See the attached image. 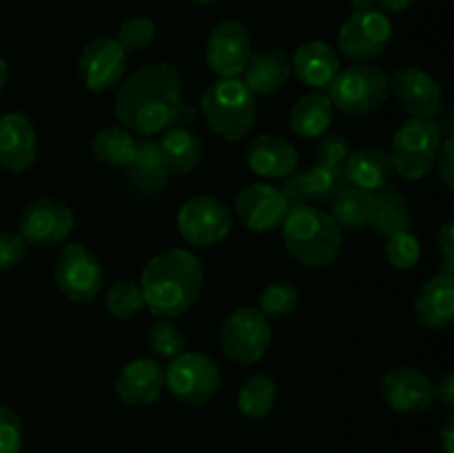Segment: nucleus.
<instances>
[{"instance_id": "obj_1", "label": "nucleus", "mask_w": 454, "mask_h": 453, "mask_svg": "<svg viewBox=\"0 0 454 453\" xmlns=\"http://www.w3.org/2000/svg\"><path fill=\"white\" fill-rule=\"evenodd\" d=\"M182 102V74L171 62H151L129 76L115 96V115L142 138L167 131Z\"/></svg>"}, {"instance_id": "obj_2", "label": "nucleus", "mask_w": 454, "mask_h": 453, "mask_svg": "<svg viewBox=\"0 0 454 453\" xmlns=\"http://www.w3.org/2000/svg\"><path fill=\"white\" fill-rule=\"evenodd\" d=\"M137 284L146 309L173 320L198 302L204 287L202 262L186 249H167L146 262Z\"/></svg>"}, {"instance_id": "obj_3", "label": "nucleus", "mask_w": 454, "mask_h": 453, "mask_svg": "<svg viewBox=\"0 0 454 453\" xmlns=\"http://www.w3.org/2000/svg\"><path fill=\"white\" fill-rule=\"evenodd\" d=\"M282 238L288 253L300 265L322 269L333 265L341 251V231L331 213L310 204L288 211L282 225Z\"/></svg>"}, {"instance_id": "obj_4", "label": "nucleus", "mask_w": 454, "mask_h": 453, "mask_svg": "<svg viewBox=\"0 0 454 453\" xmlns=\"http://www.w3.org/2000/svg\"><path fill=\"white\" fill-rule=\"evenodd\" d=\"M200 111L213 133L229 142H238L247 138L255 124V93L244 80L220 78L204 91Z\"/></svg>"}, {"instance_id": "obj_5", "label": "nucleus", "mask_w": 454, "mask_h": 453, "mask_svg": "<svg viewBox=\"0 0 454 453\" xmlns=\"http://www.w3.org/2000/svg\"><path fill=\"white\" fill-rule=\"evenodd\" d=\"M328 98L346 115L375 114L388 100V74L371 62H355L328 84Z\"/></svg>"}, {"instance_id": "obj_6", "label": "nucleus", "mask_w": 454, "mask_h": 453, "mask_svg": "<svg viewBox=\"0 0 454 453\" xmlns=\"http://www.w3.org/2000/svg\"><path fill=\"white\" fill-rule=\"evenodd\" d=\"M442 127L437 120L411 118L395 131L390 142V163L393 171L406 180H421L434 169L439 147H442Z\"/></svg>"}, {"instance_id": "obj_7", "label": "nucleus", "mask_w": 454, "mask_h": 453, "mask_svg": "<svg viewBox=\"0 0 454 453\" xmlns=\"http://www.w3.org/2000/svg\"><path fill=\"white\" fill-rule=\"evenodd\" d=\"M273 331L270 322L255 306L231 311L220 327L222 354L235 364H255L269 351Z\"/></svg>"}, {"instance_id": "obj_8", "label": "nucleus", "mask_w": 454, "mask_h": 453, "mask_svg": "<svg viewBox=\"0 0 454 453\" xmlns=\"http://www.w3.org/2000/svg\"><path fill=\"white\" fill-rule=\"evenodd\" d=\"M164 386L176 400L198 407L220 391V367L208 355L184 351L164 369Z\"/></svg>"}, {"instance_id": "obj_9", "label": "nucleus", "mask_w": 454, "mask_h": 453, "mask_svg": "<svg viewBox=\"0 0 454 453\" xmlns=\"http://www.w3.org/2000/svg\"><path fill=\"white\" fill-rule=\"evenodd\" d=\"M53 280L65 298L78 305H91L102 289V266L84 244L71 242L60 249L53 265Z\"/></svg>"}, {"instance_id": "obj_10", "label": "nucleus", "mask_w": 454, "mask_h": 453, "mask_svg": "<svg viewBox=\"0 0 454 453\" xmlns=\"http://www.w3.org/2000/svg\"><path fill=\"white\" fill-rule=\"evenodd\" d=\"M393 38V25L380 9L353 12L340 27L337 47L353 62H368L384 56Z\"/></svg>"}, {"instance_id": "obj_11", "label": "nucleus", "mask_w": 454, "mask_h": 453, "mask_svg": "<svg viewBox=\"0 0 454 453\" xmlns=\"http://www.w3.org/2000/svg\"><path fill=\"white\" fill-rule=\"evenodd\" d=\"M233 216L222 200L213 195H193L177 211V229L189 244L213 247L229 235Z\"/></svg>"}, {"instance_id": "obj_12", "label": "nucleus", "mask_w": 454, "mask_h": 453, "mask_svg": "<svg viewBox=\"0 0 454 453\" xmlns=\"http://www.w3.org/2000/svg\"><path fill=\"white\" fill-rule=\"evenodd\" d=\"M74 211L53 198H38L27 204L18 220V234L34 247H58L74 231Z\"/></svg>"}, {"instance_id": "obj_13", "label": "nucleus", "mask_w": 454, "mask_h": 453, "mask_svg": "<svg viewBox=\"0 0 454 453\" xmlns=\"http://www.w3.org/2000/svg\"><path fill=\"white\" fill-rule=\"evenodd\" d=\"M388 93H393L406 114L412 118L434 120L443 109L442 84L419 67H402L388 78Z\"/></svg>"}, {"instance_id": "obj_14", "label": "nucleus", "mask_w": 454, "mask_h": 453, "mask_svg": "<svg viewBox=\"0 0 454 453\" xmlns=\"http://www.w3.org/2000/svg\"><path fill=\"white\" fill-rule=\"evenodd\" d=\"M251 34L239 20H222L208 34L207 56L208 67L220 78H238L242 76L248 58H251Z\"/></svg>"}, {"instance_id": "obj_15", "label": "nucleus", "mask_w": 454, "mask_h": 453, "mask_svg": "<svg viewBox=\"0 0 454 453\" xmlns=\"http://www.w3.org/2000/svg\"><path fill=\"white\" fill-rule=\"evenodd\" d=\"M127 71V53L115 38H96L82 49L78 58V76L84 89L105 93L122 83Z\"/></svg>"}, {"instance_id": "obj_16", "label": "nucleus", "mask_w": 454, "mask_h": 453, "mask_svg": "<svg viewBox=\"0 0 454 453\" xmlns=\"http://www.w3.org/2000/svg\"><path fill=\"white\" fill-rule=\"evenodd\" d=\"M288 204L282 191L266 182H255L239 191L235 200V213L247 229L255 234H269L284 225L288 216Z\"/></svg>"}, {"instance_id": "obj_17", "label": "nucleus", "mask_w": 454, "mask_h": 453, "mask_svg": "<svg viewBox=\"0 0 454 453\" xmlns=\"http://www.w3.org/2000/svg\"><path fill=\"white\" fill-rule=\"evenodd\" d=\"M381 395L397 413L428 411L433 398V380L415 367H393L381 378Z\"/></svg>"}, {"instance_id": "obj_18", "label": "nucleus", "mask_w": 454, "mask_h": 453, "mask_svg": "<svg viewBox=\"0 0 454 453\" xmlns=\"http://www.w3.org/2000/svg\"><path fill=\"white\" fill-rule=\"evenodd\" d=\"M247 163L255 176L266 178V180H282L295 173L300 154L288 138L262 133L248 145Z\"/></svg>"}, {"instance_id": "obj_19", "label": "nucleus", "mask_w": 454, "mask_h": 453, "mask_svg": "<svg viewBox=\"0 0 454 453\" xmlns=\"http://www.w3.org/2000/svg\"><path fill=\"white\" fill-rule=\"evenodd\" d=\"M38 154L35 129L22 114H4L0 118V169L20 173L34 164Z\"/></svg>"}, {"instance_id": "obj_20", "label": "nucleus", "mask_w": 454, "mask_h": 453, "mask_svg": "<svg viewBox=\"0 0 454 453\" xmlns=\"http://www.w3.org/2000/svg\"><path fill=\"white\" fill-rule=\"evenodd\" d=\"M164 389V367L153 358H136L122 367L115 380V393L129 407L155 402Z\"/></svg>"}, {"instance_id": "obj_21", "label": "nucleus", "mask_w": 454, "mask_h": 453, "mask_svg": "<svg viewBox=\"0 0 454 453\" xmlns=\"http://www.w3.org/2000/svg\"><path fill=\"white\" fill-rule=\"evenodd\" d=\"M340 69V56L324 40H309L300 44L291 58V71H295L297 80L310 89H328Z\"/></svg>"}, {"instance_id": "obj_22", "label": "nucleus", "mask_w": 454, "mask_h": 453, "mask_svg": "<svg viewBox=\"0 0 454 453\" xmlns=\"http://www.w3.org/2000/svg\"><path fill=\"white\" fill-rule=\"evenodd\" d=\"M393 173L390 155L384 149H377V147H364V149L350 151L344 163L346 185L371 191V194H377L384 187H388Z\"/></svg>"}, {"instance_id": "obj_23", "label": "nucleus", "mask_w": 454, "mask_h": 453, "mask_svg": "<svg viewBox=\"0 0 454 453\" xmlns=\"http://www.w3.org/2000/svg\"><path fill=\"white\" fill-rule=\"evenodd\" d=\"M171 176L167 160H164L162 149L158 140L142 138L136 145V154L127 167V180L133 189L140 194H158L164 189Z\"/></svg>"}, {"instance_id": "obj_24", "label": "nucleus", "mask_w": 454, "mask_h": 453, "mask_svg": "<svg viewBox=\"0 0 454 453\" xmlns=\"http://www.w3.org/2000/svg\"><path fill=\"white\" fill-rule=\"evenodd\" d=\"M244 83L253 93L269 96L279 91L291 78V58L282 49H264V52L251 53L247 67H244Z\"/></svg>"}, {"instance_id": "obj_25", "label": "nucleus", "mask_w": 454, "mask_h": 453, "mask_svg": "<svg viewBox=\"0 0 454 453\" xmlns=\"http://www.w3.org/2000/svg\"><path fill=\"white\" fill-rule=\"evenodd\" d=\"M415 315L424 327L446 329L454 320V278H430L415 296Z\"/></svg>"}, {"instance_id": "obj_26", "label": "nucleus", "mask_w": 454, "mask_h": 453, "mask_svg": "<svg viewBox=\"0 0 454 453\" xmlns=\"http://www.w3.org/2000/svg\"><path fill=\"white\" fill-rule=\"evenodd\" d=\"M375 213V194L346 185L331 200V218L340 231H362L371 226Z\"/></svg>"}, {"instance_id": "obj_27", "label": "nucleus", "mask_w": 454, "mask_h": 453, "mask_svg": "<svg viewBox=\"0 0 454 453\" xmlns=\"http://www.w3.org/2000/svg\"><path fill=\"white\" fill-rule=\"evenodd\" d=\"M333 114H335V107H333L328 93H309L291 109L293 133L304 140L322 138L331 129Z\"/></svg>"}, {"instance_id": "obj_28", "label": "nucleus", "mask_w": 454, "mask_h": 453, "mask_svg": "<svg viewBox=\"0 0 454 453\" xmlns=\"http://www.w3.org/2000/svg\"><path fill=\"white\" fill-rule=\"evenodd\" d=\"M412 220L411 203L402 191L395 187H384L375 194V213H372L371 226L375 229L377 235L399 234V231H408Z\"/></svg>"}, {"instance_id": "obj_29", "label": "nucleus", "mask_w": 454, "mask_h": 453, "mask_svg": "<svg viewBox=\"0 0 454 453\" xmlns=\"http://www.w3.org/2000/svg\"><path fill=\"white\" fill-rule=\"evenodd\" d=\"M158 142L173 173H191L202 163V140L191 129H167Z\"/></svg>"}, {"instance_id": "obj_30", "label": "nucleus", "mask_w": 454, "mask_h": 453, "mask_svg": "<svg viewBox=\"0 0 454 453\" xmlns=\"http://www.w3.org/2000/svg\"><path fill=\"white\" fill-rule=\"evenodd\" d=\"M137 140L133 133L124 127H106L93 136L91 151L98 163L106 167L127 169L136 154Z\"/></svg>"}, {"instance_id": "obj_31", "label": "nucleus", "mask_w": 454, "mask_h": 453, "mask_svg": "<svg viewBox=\"0 0 454 453\" xmlns=\"http://www.w3.org/2000/svg\"><path fill=\"white\" fill-rule=\"evenodd\" d=\"M278 400V385L266 373H255L242 385L238 393V411L251 420L269 416Z\"/></svg>"}, {"instance_id": "obj_32", "label": "nucleus", "mask_w": 454, "mask_h": 453, "mask_svg": "<svg viewBox=\"0 0 454 453\" xmlns=\"http://www.w3.org/2000/svg\"><path fill=\"white\" fill-rule=\"evenodd\" d=\"M301 180H304L309 200H317V203H328V200L335 198L337 191L346 187L344 167H333V164L322 163L301 171Z\"/></svg>"}, {"instance_id": "obj_33", "label": "nucleus", "mask_w": 454, "mask_h": 453, "mask_svg": "<svg viewBox=\"0 0 454 453\" xmlns=\"http://www.w3.org/2000/svg\"><path fill=\"white\" fill-rule=\"evenodd\" d=\"M105 305L106 311L118 320H131L146 309L140 284L133 282V280H120V282L111 284Z\"/></svg>"}, {"instance_id": "obj_34", "label": "nucleus", "mask_w": 454, "mask_h": 453, "mask_svg": "<svg viewBox=\"0 0 454 453\" xmlns=\"http://www.w3.org/2000/svg\"><path fill=\"white\" fill-rule=\"evenodd\" d=\"M260 311L269 320H282L288 318L293 311L297 309V300H300V293L293 287L291 282H284V280H275L270 282L264 291L260 293Z\"/></svg>"}, {"instance_id": "obj_35", "label": "nucleus", "mask_w": 454, "mask_h": 453, "mask_svg": "<svg viewBox=\"0 0 454 453\" xmlns=\"http://www.w3.org/2000/svg\"><path fill=\"white\" fill-rule=\"evenodd\" d=\"M149 346L158 358L173 360L186 349V338L182 329L173 320L160 318L158 322L151 324L149 329Z\"/></svg>"}, {"instance_id": "obj_36", "label": "nucleus", "mask_w": 454, "mask_h": 453, "mask_svg": "<svg viewBox=\"0 0 454 453\" xmlns=\"http://www.w3.org/2000/svg\"><path fill=\"white\" fill-rule=\"evenodd\" d=\"M155 34V22L146 16H136V18H129L120 25L118 34H115V43L124 49V53H137V52H145L153 44Z\"/></svg>"}, {"instance_id": "obj_37", "label": "nucleus", "mask_w": 454, "mask_h": 453, "mask_svg": "<svg viewBox=\"0 0 454 453\" xmlns=\"http://www.w3.org/2000/svg\"><path fill=\"white\" fill-rule=\"evenodd\" d=\"M386 258H388L390 266L399 271H408L417 266L421 258V244L415 234L411 231H399L386 238Z\"/></svg>"}, {"instance_id": "obj_38", "label": "nucleus", "mask_w": 454, "mask_h": 453, "mask_svg": "<svg viewBox=\"0 0 454 453\" xmlns=\"http://www.w3.org/2000/svg\"><path fill=\"white\" fill-rule=\"evenodd\" d=\"M22 420L13 409L0 404V453H20Z\"/></svg>"}, {"instance_id": "obj_39", "label": "nucleus", "mask_w": 454, "mask_h": 453, "mask_svg": "<svg viewBox=\"0 0 454 453\" xmlns=\"http://www.w3.org/2000/svg\"><path fill=\"white\" fill-rule=\"evenodd\" d=\"M350 155V147L341 133H324L317 145V163L344 167L346 158Z\"/></svg>"}, {"instance_id": "obj_40", "label": "nucleus", "mask_w": 454, "mask_h": 453, "mask_svg": "<svg viewBox=\"0 0 454 453\" xmlns=\"http://www.w3.org/2000/svg\"><path fill=\"white\" fill-rule=\"evenodd\" d=\"M29 244L18 231H0V271L13 269L27 258Z\"/></svg>"}, {"instance_id": "obj_41", "label": "nucleus", "mask_w": 454, "mask_h": 453, "mask_svg": "<svg viewBox=\"0 0 454 453\" xmlns=\"http://www.w3.org/2000/svg\"><path fill=\"white\" fill-rule=\"evenodd\" d=\"M282 195L286 200L288 209H297V207H304L309 204V194H306V187L304 180H301V173H291L288 178H284V185H282Z\"/></svg>"}, {"instance_id": "obj_42", "label": "nucleus", "mask_w": 454, "mask_h": 453, "mask_svg": "<svg viewBox=\"0 0 454 453\" xmlns=\"http://www.w3.org/2000/svg\"><path fill=\"white\" fill-rule=\"evenodd\" d=\"M437 244L443 253V266L439 275H448L454 278V235H452V222H446L442 231L437 234Z\"/></svg>"}, {"instance_id": "obj_43", "label": "nucleus", "mask_w": 454, "mask_h": 453, "mask_svg": "<svg viewBox=\"0 0 454 453\" xmlns=\"http://www.w3.org/2000/svg\"><path fill=\"white\" fill-rule=\"evenodd\" d=\"M452 136H448L446 140L442 142V147H439V154H437V160H434V167H437V173L439 178L443 180V185L448 187V189H452L454 187V164H452Z\"/></svg>"}, {"instance_id": "obj_44", "label": "nucleus", "mask_w": 454, "mask_h": 453, "mask_svg": "<svg viewBox=\"0 0 454 453\" xmlns=\"http://www.w3.org/2000/svg\"><path fill=\"white\" fill-rule=\"evenodd\" d=\"M433 398L437 400L442 407H454V376L450 371L443 373L437 382H433Z\"/></svg>"}, {"instance_id": "obj_45", "label": "nucleus", "mask_w": 454, "mask_h": 453, "mask_svg": "<svg viewBox=\"0 0 454 453\" xmlns=\"http://www.w3.org/2000/svg\"><path fill=\"white\" fill-rule=\"evenodd\" d=\"M195 120H198V109L193 105H189V102H180L176 114H173L168 129H191Z\"/></svg>"}, {"instance_id": "obj_46", "label": "nucleus", "mask_w": 454, "mask_h": 453, "mask_svg": "<svg viewBox=\"0 0 454 453\" xmlns=\"http://www.w3.org/2000/svg\"><path fill=\"white\" fill-rule=\"evenodd\" d=\"M415 0H375V7L381 13H402L406 12Z\"/></svg>"}, {"instance_id": "obj_47", "label": "nucleus", "mask_w": 454, "mask_h": 453, "mask_svg": "<svg viewBox=\"0 0 454 453\" xmlns=\"http://www.w3.org/2000/svg\"><path fill=\"white\" fill-rule=\"evenodd\" d=\"M443 453H454V417H448L442 429Z\"/></svg>"}, {"instance_id": "obj_48", "label": "nucleus", "mask_w": 454, "mask_h": 453, "mask_svg": "<svg viewBox=\"0 0 454 453\" xmlns=\"http://www.w3.org/2000/svg\"><path fill=\"white\" fill-rule=\"evenodd\" d=\"M353 4V12H368V9H375V0H350Z\"/></svg>"}, {"instance_id": "obj_49", "label": "nucleus", "mask_w": 454, "mask_h": 453, "mask_svg": "<svg viewBox=\"0 0 454 453\" xmlns=\"http://www.w3.org/2000/svg\"><path fill=\"white\" fill-rule=\"evenodd\" d=\"M7 78H9V65H7V60L0 56V91H3L4 84H7Z\"/></svg>"}, {"instance_id": "obj_50", "label": "nucleus", "mask_w": 454, "mask_h": 453, "mask_svg": "<svg viewBox=\"0 0 454 453\" xmlns=\"http://www.w3.org/2000/svg\"><path fill=\"white\" fill-rule=\"evenodd\" d=\"M193 3H198V4H213V3H217V0H193Z\"/></svg>"}]
</instances>
